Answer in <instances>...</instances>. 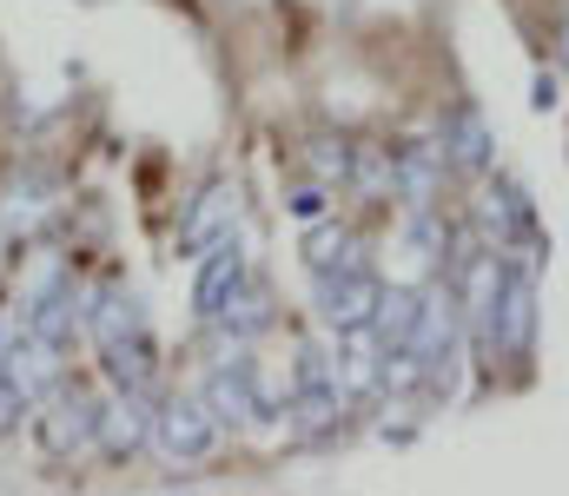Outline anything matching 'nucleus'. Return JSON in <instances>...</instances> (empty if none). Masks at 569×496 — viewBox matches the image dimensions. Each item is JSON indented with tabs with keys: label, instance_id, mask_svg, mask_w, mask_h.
Returning <instances> with one entry per match:
<instances>
[{
	"label": "nucleus",
	"instance_id": "obj_1",
	"mask_svg": "<svg viewBox=\"0 0 569 496\" xmlns=\"http://www.w3.org/2000/svg\"><path fill=\"white\" fill-rule=\"evenodd\" d=\"M219 437H226V424L212 417L206 397H166V404L152 411V444H159V457H166L172 470L206 464V457L219 451Z\"/></svg>",
	"mask_w": 569,
	"mask_h": 496
},
{
	"label": "nucleus",
	"instance_id": "obj_2",
	"mask_svg": "<svg viewBox=\"0 0 569 496\" xmlns=\"http://www.w3.org/2000/svg\"><path fill=\"white\" fill-rule=\"evenodd\" d=\"M318 318H325V331L331 337H345V331L371 325L378 318V298H385V285L365 272V265H351V272H318Z\"/></svg>",
	"mask_w": 569,
	"mask_h": 496
},
{
	"label": "nucleus",
	"instance_id": "obj_3",
	"mask_svg": "<svg viewBox=\"0 0 569 496\" xmlns=\"http://www.w3.org/2000/svg\"><path fill=\"white\" fill-rule=\"evenodd\" d=\"M530 344H537V279L510 259V279H503V298H497V318H490L483 351H497V357H530Z\"/></svg>",
	"mask_w": 569,
	"mask_h": 496
},
{
	"label": "nucleus",
	"instance_id": "obj_4",
	"mask_svg": "<svg viewBox=\"0 0 569 496\" xmlns=\"http://www.w3.org/2000/svg\"><path fill=\"white\" fill-rule=\"evenodd\" d=\"M457 337H463V305H457V292H418V325H411V351L425 357L430 384H443V371H450V357H457Z\"/></svg>",
	"mask_w": 569,
	"mask_h": 496
},
{
	"label": "nucleus",
	"instance_id": "obj_5",
	"mask_svg": "<svg viewBox=\"0 0 569 496\" xmlns=\"http://www.w3.org/2000/svg\"><path fill=\"white\" fill-rule=\"evenodd\" d=\"M0 377H7L27 404L53 397V391H60V344L40 337V331H13V344L0 351Z\"/></svg>",
	"mask_w": 569,
	"mask_h": 496
},
{
	"label": "nucleus",
	"instance_id": "obj_6",
	"mask_svg": "<svg viewBox=\"0 0 569 496\" xmlns=\"http://www.w3.org/2000/svg\"><path fill=\"white\" fill-rule=\"evenodd\" d=\"M206 265H199V285H192V312L199 318H219L239 292H246V279H252V265H246V245L239 239H219L212 252H199Z\"/></svg>",
	"mask_w": 569,
	"mask_h": 496
},
{
	"label": "nucleus",
	"instance_id": "obj_7",
	"mask_svg": "<svg viewBox=\"0 0 569 496\" xmlns=\"http://www.w3.org/2000/svg\"><path fill=\"white\" fill-rule=\"evenodd\" d=\"M93 444H100L107 457H140L146 444H152V404H146L140 391L107 397V404H100V424H93Z\"/></svg>",
	"mask_w": 569,
	"mask_h": 496
},
{
	"label": "nucleus",
	"instance_id": "obj_8",
	"mask_svg": "<svg viewBox=\"0 0 569 496\" xmlns=\"http://www.w3.org/2000/svg\"><path fill=\"white\" fill-rule=\"evenodd\" d=\"M232 225H239V185H232V179H212V185L199 192L192 219L179 225V245H186V252H212L219 239H232Z\"/></svg>",
	"mask_w": 569,
	"mask_h": 496
},
{
	"label": "nucleus",
	"instance_id": "obj_9",
	"mask_svg": "<svg viewBox=\"0 0 569 496\" xmlns=\"http://www.w3.org/2000/svg\"><path fill=\"white\" fill-rule=\"evenodd\" d=\"M199 397L212 404L219 424H259V417H266V397H259V371H252V364H226V371H212Z\"/></svg>",
	"mask_w": 569,
	"mask_h": 496
},
{
	"label": "nucleus",
	"instance_id": "obj_10",
	"mask_svg": "<svg viewBox=\"0 0 569 496\" xmlns=\"http://www.w3.org/2000/svg\"><path fill=\"white\" fill-rule=\"evenodd\" d=\"M443 160L457 165V172H470V179H483L490 160H497V140H490V120L477 113V107H457L450 120H443Z\"/></svg>",
	"mask_w": 569,
	"mask_h": 496
},
{
	"label": "nucleus",
	"instance_id": "obj_11",
	"mask_svg": "<svg viewBox=\"0 0 569 496\" xmlns=\"http://www.w3.org/2000/svg\"><path fill=\"white\" fill-rule=\"evenodd\" d=\"M477 219H483V232L497 239V252L537 239V219H530L523 192H510V185H477Z\"/></svg>",
	"mask_w": 569,
	"mask_h": 496
},
{
	"label": "nucleus",
	"instance_id": "obj_12",
	"mask_svg": "<svg viewBox=\"0 0 569 496\" xmlns=\"http://www.w3.org/2000/svg\"><path fill=\"white\" fill-rule=\"evenodd\" d=\"M93 424H100V404H80V397H60L47 417H40V451L47 457H73L93 444Z\"/></svg>",
	"mask_w": 569,
	"mask_h": 496
},
{
	"label": "nucleus",
	"instance_id": "obj_13",
	"mask_svg": "<svg viewBox=\"0 0 569 496\" xmlns=\"http://www.w3.org/2000/svg\"><path fill=\"white\" fill-rule=\"evenodd\" d=\"M365 252H358V239L338 225V219H318V225H305V265L311 272H351Z\"/></svg>",
	"mask_w": 569,
	"mask_h": 496
},
{
	"label": "nucleus",
	"instance_id": "obj_14",
	"mask_svg": "<svg viewBox=\"0 0 569 496\" xmlns=\"http://www.w3.org/2000/svg\"><path fill=\"white\" fill-rule=\"evenodd\" d=\"M212 325L226 331V337H259V331L272 325V292H266L259 279H246V292H239V298H232Z\"/></svg>",
	"mask_w": 569,
	"mask_h": 496
},
{
	"label": "nucleus",
	"instance_id": "obj_15",
	"mask_svg": "<svg viewBox=\"0 0 569 496\" xmlns=\"http://www.w3.org/2000/svg\"><path fill=\"white\" fill-rule=\"evenodd\" d=\"M411 325H418V292L391 285V292L378 298V318H371V331H378L385 344H405V337H411Z\"/></svg>",
	"mask_w": 569,
	"mask_h": 496
},
{
	"label": "nucleus",
	"instance_id": "obj_16",
	"mask_svg": "<svg viewBox=\"0 0 569 496\" xmlns=\"http://www.w3.org/2000/svg\"><path fill=\"white\" fill-rule=\"evenodd\" d=\"M311 172L318 179H351V146L345 140H318L311 146Z\"/></svg>",
	"mask_w": 569,
	"mask_h": 496
},
{
	"label": "nucleus",
	"instance_id": "obj_17",
	"mask_svg": "<svg viewBox=\"0 0 569 496\" xmlns=\"http://www.w3.org/2000/svg\"><path fill=\"white\" fill-rule=\"evenodd\" d=\"M284 212H291L298 225H318V219H325V192H318V185H298V192L284 199Z\"/></svg>",
	"mask_w": 569,
	"mask_h": 496
},
{
	"label": "nucleus",
	"instance_id": "obj_18",
	"mask_svg": "<svg viewBox=\"0 0 569 496\" xmlns=\"http://www.w3.org/2000/svg\"><path fill=\"white\" fill-rule=\"evenodd\" d=\"M27 411H33V404H27V397H20V391H13V384L0 377V437H7V431H13V424L27 417Z\"/></svg>",
	"mask_w": 569,
	"mask_h": 496
},
{
	"label": "nucleus",
	"instance_id": "obj_19",
	"mask_svg": "<svg viewBox=\"0 0 569 496\" xmlns=\"http://www.w3.org/2000/svg\"><path fill=\"white\" fill-rule=\"evenodd\" d=\"M530 100H537V113H550L557 107V73H537L530 80Z\"/></svg>",
	"mask_w": 569,
	"mask_h": 496
},
{
	"label": "nucleus",
	"instance_id": "obj_20",
	"mask_svg": "<svg viewBox=\"0 0 569 496\" xmlns=\"http://www.w3.org/2000/svg\"><path fill=\"white\" fill-rule=\"evenodd\" d=\"M557 47H563V67H569V20H563V33H557Z\"/></svg>",
	"mask_w": 569,
	"mask_h": 496
}]
</instances>
